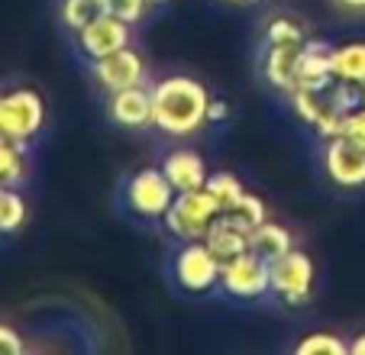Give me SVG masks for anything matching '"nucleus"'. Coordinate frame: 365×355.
Segmentation results:
<instances>
[{"label":"nucleus","mask_w":365,"mask_h":355,"mask_svg":"<svg viewBox=\"0 0 365 355\" xmlns=\"http://www.w3.org/2000/svg\"><path fill=\"white\" fill-rule=\"evenodd\" d=\"M152 88V126L168 139H191L207 123L210 91L191 75H165Z\"/></svg>","instance_id":"nucleus-1"},{"label":"nucleus","mask_w":365,"mask_h":355,"mask_svg":"<svg viewBox=\"0 0 365 355\" xmlns=\"http://www.w3.org/2000/svg\"><path fill=\"white\" fill-rule=\"evenodd\" d=\"M175 197H178V191L165 178L162 165H145V168L133 171L123 185L126 210L136 220H143V223H162V217L168 213Z\"/></svg>","instance_id":"nucleus-2"},{"label":"nucleus","mask_w":365,"mask_h":355,"mask_svg":"<svg viewBox=\"0 0 365 355\" xmlns=\"http://www.w3.org/2000/svg\"><path fill=\"white\" fill-rule=\"evenodd\" d=\"M46 130V101L36 88L0 91V139L29 145Z\"/></svg>","instance_id":"nucleus-3"},{"label":"nucleus","mask_w":365,"mask_h":355,"mask_svg":"<svg viewBox=\"0 0 365 355\" xmlns=\"http://www.w3.org/2000/svg\"><path fill=\"white\" fill-rule=\"evenodd\" d=\"M314 281H317V268L304 249H291V252L278 255L269 262V284L272 297L284 307H304L314 297Z\"/></svg>","instance_id":"nucleus-4"},{"label":"nucleus","mask_w":365,"mask_h":355,"mask_svg":"<svg viewBox=\"0 0 365 355\" xmlns=\"http://www.w3.org/2000/svg\"><path fill=\"white\" fill-rule=\"evenodd\" d=\"M220 204L214 200V194L207 187H197V191H181L178 197L172 200L168 213L162 217V226L172 240L178 242H191V240H204L210 223L220 217Z\"/></svg>","instance_id":"nucleus-5"},{"label":"nucleus","mask_w":365,"mask_h":355,"mask_svg":"<svg viewBox=\"0 0 365 355\" xmlns=\"http://www.w3.org/2000/svg\"><path fill=\"white\" fill-rule=\"evenodd\" d=\"M220 268L223 262L210 252V246L204 240L181 242L172 259L175 284L185 294H210L214 287H220Z\"/></svg>","instance_id":"nucleus-6"},{"label":"nucleus","mask_w":365,"mask_h":355,"mask_svg":"<svg viewBox=\"0 0 365 355\" xmlns=\"http://www.w3.org/2000/svg\"><path fill=\"white\" fill-rule=\"evenodd\" d=\"M220 287L233 301H262V297H269V259H262L252 249L227 259L220 268Z\"/></svg>","instance_id":"nucleus-7"},{"label":"nucleus","mask_w":365,"mask_h":355,"mask_svg":"<svg viewBox=\"0 0 365 355\" xmlns=\"http://www.w3.org/2000/svg\"><path fill=\"white\" fill-rule=\"evenodd\" d=\"M320 165H324V175L336 187H346V191L365 187V145L349 139L346 133L324 139Z\"/></svg>","instance_id":"nucleus-8"},{"label":"nucleus","mask_w":365,"mask_h":355,"mask_svg":"<svg viewBox=\"0 0 365 355\" xmlns=\"http://www.w3.org/2000/svg\"><path fill=\"white\" fill-rule=\"evenodd\" d=\"M91 75H94L97 88L103 94H113V91H123V88L149 84V65H145V55L136 46H126L120 52L94 58L91 62Z\"/></svg>","instance_id":"nucleus-9"},{"label":"nucleus","mask_w":365,"mask_h":355,"mask_svg":"<svg viewBox=\"0 0 365 355\" xmlns=\"http://www.w3.org/2000/svg\"><path fill=\"white\" fill-rule=\"evenodd\" d=\"M288 103H291V110H294L297 120L307 123L320 139H330V136H339V133H343L346 113L339 110V103L333 101L330 88H324V91L294 88L288 94Z\"/></svg>","instance_id":"nucleus-10"},{"label":"nucleus","mask_w":365,"mask_h":355,"mask_svg":"<svg viewBox=\"0 0 365 355\" xmlns=\"http://www.w3.org/2000/svg\"><path fill=\"white\" fill-rule=\"evenodd\" d=\"M133 29L136 26L123 23L120 16L101 14L97 20H91L84 29H78L75 46H78V52H81L88 62H94V58H103V55L120 52V48L133 46Z\"/></svg>","instance_id":"nucleus-11"},{"label":"nucleus","mask_w":365,"mask_h":355,"mask_svg":"<svg viewBox=\"0 0 365 355\" xmlns=\"http://www.w3.org/2000/svg\"><path fill=\"white\" fill-rule=\"evenodd\" d=\"M107 116L120 130H149L152 126V88L149 84H136V88H123L107 94Z\"/></svg>","instance_id":"nucleus-12"},{"label":"nucleus","mask_w":365,"mask_h":355,"mask_svg":"<svg viewBox=\"0 0 365 355\" xmlns=\"http://www.w3.org/2000/svg\"><path fill=\"white\" fill-rule=\"evenodd\" d=\"M204 242L210 246V252L220 262L233 259V255H242L252 249V226H246L236 213H220V217L210 223Z\"/></svg>","instance_id":"nucleus-13"},{"label":"nucleus","mask_w":365,"mask_h":355,"mask_svg":"<svg viewBox=\"0 0 365 355\" xmlns=\"http://www.w3.org/2000/svg\"><path fill=\"white\" fill-rule=\"evenodd\" d=\"M301 46H269L262 55V75L269 81V88H275L278 94L288 97L297 88V68H301Z\"/></svg>","instance_id":"nucleus-14"},{"label":"nucleus","mask_w":365,"mask_h":355,"mask_svg":"<svg viewBox=\"0 0 365 355\" xmlns=\"http://www.w3.org/2000/svg\"><path fill=\"white\" fill-rule=\"evenodd\" d=\"M162 171L172 181L175 191H197V187L207 185V162L200 152L194 149H172L165 158H162Z\"/></svg>","instance_id":"nucleus-15"},{"label":"nucleus","mask_w":365,"mask_h":355,"mask_svg":"<svg viewBox=\"0 0 365 355\" xmlns=\"http://www.w3.org/2000/svg\"><path fill=\"white\" fill-rule=\"evenodd\" d=\"M330 42L324 39H307L304 42V55H301V68H297V88L307 91H324L330 88L336 78L330 68Z\"/></svg>","instance_id":"nucleus-16"},{"label":"nucleus","mask_w":365,"mask_h":355,"mask_svg":"<svg viewBox=\"0 0 365 355\" xmlns=\"http://www.w3.org/2000/svg\"><path fill=\"white\" fill-rule=\"evenodd\" d=\"M330 68L336 81L365 84V42H343L330 48Z\"/></svg>","instance_id":"nucleus-17"},{"label":"nucleus","mask_w":365,"mask_h":355,"mask_svg":"<svg viewBox=\"0 0 365 355\" xmlns=\"http://www.w3.org/2000/svg\"><path fill=\"white\" fill-rule=\"evenodd\" d=\"M294 249V232L288 230V226L275 223V220H265V223H259L252 230V252H259L262 259H278V255L291 252Z\"/></svg>","instance_id":"nucleus-18"},{"label":"nucleus","mask_w":365,"mask_h":355,"mask_svg":"<svg viewBox=\"0 0 365 355\" xmlns=\"http://www.w3.org/2000/svg\"><path fill=\"white\" fill-rule=\"evenodd\" d=\"M29 178V162H26V145L0 139V185L20 187Z\"/></svg>","instance_id":"nucleus-19"},{"label":"nucleus","mask_w":365,"mask_h":355,"mask_svg":"<svg viewBox=\"0 0 365 355\" xmlns=\"http://www.w3.org/2000/svg\"><path fill=\"white\" fill-rule=\"evenodd\" d=\"M29 207L26 197L20 194V187H0V236H14L26 226Z\"/></svg>","instance_id":"nucleus-20"},{"label":"nucleus","mask_w":365,"mask_h":355,"mask_svg":"<svg viewBox=\"0 0 365 355\" xmlns=\"http://www.w3.org/2000/svg\"><path fill=\"white\" fill-rule=\"evenodd\" d=\"M294 355H349V339L330 329H314L294 342Z\"/></svg>","instance_id":"nucleus-21"},{"label":"nucleus","mask_w":365,"mask_h":355,"mask_svg":"<svg viewBox=\"0 0 365 355\" xmlns=\"http://www.w3.org/2000/svg\"><path fill=\"white\" fill-rule=\"evenodd\" d=\"M207 191L214 194V200L220 204V210H233L236 204H240V197L246 194V185L240 181V175H233V171H210L207 175Z\"/></svg>","instance_id":"nucleus-22"},{"label":"nucleus","mask_w":365,"mask_h":355,"mask_svg":"<svg viewBox=\"0 0 365 355\" xmlns=\"http://www.w3.org/2000/svg\"><path fill=\"white\" fill-rule=\"evenodd\" d=\"M101 14H107V10H103V0H62V4H58V20H62V26L68 29V33L84 29Z\"/></svg>","instance_id":"nucleus-23"},{"label":"nucleus","mask_w":365,"mask_h":355,"mask_svg":"<svg viewBox=\"0 0 365 355\" xmlns=\"http://www.w3.org/2000/svg\"><path fill=\"white\" fill-rule=\"evenodd\" d=\"M265 42L269 46H301V42H307V29L291 16H275L265 26Z\"/></svg>","instance_id":"nucleus-24"},{"label":"nucleus","mask_w":365,"mask_h":355,"mask_svg":"<svg viewBox=\"0 0 365 355\" xmlns=\"http://www.w3.org/2000/svg\"><path fill=\"white\" fill-rule=\"evenodd\" d=\"M103 10L120 16V20L130 23V26H139V23L145 20V14L152 10V4L149 0H103Z\"/></svg>","instance_id":"nucleus-25"},{"label":"nucleus","mask_w":365,"mask_h":355,"mask_svg":"<svg viewBox=\"0 0 365 355\" xmlns=\"http://www.w3.org/2000/svg\"><path fill=\"white\" fill-rule=\"evenodd\" d=\"M227 213H236V217L242 220L246 226H259V223H265L269 220V207H265V200L259 197V194H252V191H246L240 197V204L233 207V210H227Z\"/></svg>","instance_id":"nucleus-26"},{"label":"nucleus","mask_w":365,"mask_h":355,"mask_svg":"<svg viewBox=\"0 0 365 355\" xmlns=\"http://www.w3.org/2000/svg\"><path fill=\"white\" fill-rule=\"evenodd\" d=\"M26 352V339L20 336V329H14L10 323H0V355H23Z\"/></svg>","instance_id":"nucleus-27"},{"label":"nucleus","mask_w":365,"mask_h":355,"mask_svg":"<svg viewBox=\"0 0 365 355\" xmlns=\"http://www.w3.org/2000/svg\"><path fill=\"white\" fill-rule=\"evenodd\" d=\"M343 133H346L349 139H356V143L365 145V103H359L356 110H349V113H346Z\"/></svg>","instance_id":"nucleus-28"},{"label":"nucleus","mask_w":365,"mask_h":355,"mask_svg":"<svg viewBox=\"0 0 365 355\" xmlns=\"http://www.w3.org/2000/svg\"><path fill=\"white\" fill-rule=\"evenodd\" d=\"M227 120H230V103L223 97H210V103H207V123L223 126Z\"/></svg>","instance_id":"nucleus-29"},{"label":"nucleus","mask_w":365,"mask_h":355,"mask_svg":"<svg viewBox=\"0 0 365 355\" xmlns=\"http://www.w3.org/2000/svg\"><path fill=\"white\" fill-rule=\"evenodd\" d=\"M333 7L339 14H349V16H365V0H330Z\"/></svg>","instance_id":"nucleus-30"},{"label":"nucleus","mask_w":365,"mask_h":355,"mask_svg":"<svg viewBox=\"0 0 365 355\" xmlns=\"http://www.w3.org/2000/svg\"><path fill=\"white\" fill-rule=\"evenodd\" d=\"M349 355H365V333H359L349 339Z\"/></svg>","instance_id":"nucleus-31"},{"label":"nucleus","mask_w":365,"mask_h":355,"mask_svg":"<svg viewBox=\"0 0 365 355\" xmlns=\"http://www.w3.org/2000/svg\"><path fill=\"white\" fill-rule=\"evenodd\" d=\"M227 4H236V7H246V4H255V0H227Z\"/></svg>","instance_id":"nucleus-32"},{"label":"nucleus","mask_w":365,"mask_h":355,"mask_svg":"<svg viewBox=\"0 0 365 355\" xmlns=\"http://www.w3.org/2000/svg\"><path fill=\"white\" fill-rule=\"evenodd\" d=\"M149 4H152V7H159V4H168V0H149Z\"/></svg>","instance_id":"nucleus-33"},{"label":"nucleus","mask_w":365,"mask_h":355,"mask_svg":"<svg viewBox=\"0 0 365 355\" xmlns=\"http://www.w3.org/2000/svg\"><path fill=\"white\" fill-rule=\"evenodd\" d=\"M362 103H365V84H362Z\"/></svg>","instance_id":"nucleus-34"},{"label":"nucleus","mask_w":365,"mask_h":355,"mask_svg":"<svg viewBox=\"0 0 365 355\" xmlns=\"http://www.w3.org/2000/svg\"><path fill=\"white\" fill-rule=\"evenodd\" d=\"M0 187H4V185H0Z\"/></svg>","instance_id":"nucleus-35"}]
</instances>
